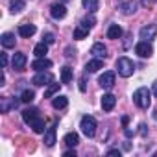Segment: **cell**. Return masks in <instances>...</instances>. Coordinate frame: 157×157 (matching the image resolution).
Masks as SVG:
<instances>
[{
    "label": "cell",
    "mask_w": 157,
    "mask_h": 157,
    "mask_svg": "<svg viewBox=\"0 0 157 157\" xmlns=\"http://www.w3.org/2000/svg\"><path fill=\"white\" fill-rule=\"evenodd\" d=\"M133 104L139 109H148L151 105V91L148 87H139L133 93Z\"/></svg>",
    "instance_id": "cell-1"
},
{
    "label": "cell",
    "mask_w": 157,
    "mask_h": 157,
    "mask_svg": "<svg viewBox=\"0 0 157 157\" xmlns=\"http://www.w3.org/2000/svg\"><path fill=\"white\" fill-rule=\"evenodd\" d=\"M117 72H118V76H122V78H129V76H133V72H135V63H133L129 57L122 56V57L117 59Z\"/></svg>",
    "instance_id": "cell-2"
},
{
    "label": "cell",
    "mask_w": 157,
    "mask_h": 157,
    "mask_svg": "<svg viewBox=\"0 0 157 157\" xmlns=\"http://www.w3.org/2000/svg\"><path fill=\"white\" fill-rule=\"evenodd\" d=\"M96 118L94 117H91V115H85V117H82V120H80V129H82V133L87 137V139H93L94 135H96Z\"/></svg>",
    "instance_id": "cell-3"
},
{
    "label": "cell",
    "mask_w": 157,
    "mask_h": 157,
    "mask_svg": "<svg viewBox=\"0 0 157 157\" xmlns=\"http://www.w3.org/2000/svg\"><path fill=\"white\" fill-rule=\"evenodd\" d=\"M52 82H54V76H52L50 72H44V70L37 72V74L32 78V83H33V85H37V87H44V85H50Z\"/></svg>",
    "instance_id": "cell-4"
},
{
    "label": "cell",
    "mask_w": 157,
    "mask_h": 157,
    "mask_svg": "<svg viewBox=\"0 0 157 157\" xmlns=\"http://www.w3.org/2000/svg\"><path fill=\"white\" fill-rule=\"evenodd\" d=\"M21 102H22L21 98L17 100V98H11V96H4L0 100V113H10L11 109H17Z\"/></svg>",
    "instance_id": "cell-5"
},
{
    "label": "cell",
    "mask_w": 157,
    "mask_h": 157,
    "mask_svg": "<svg viewBox=\"0 0 157 157\" xmlns=\"http://www.w3.org/2000/svg\"><path fill=\"white\" fill-rule=\"evenodd\" d=\"M115 72L113 70H105L102 76H100V80H98V83L104 87V89H107V91H111L113 87H115Z\"/></svg>",
    "instance_id": "cell-6"
},
{
    "label": "cell",
    "mask_w": 157,
    "mask_h": 157,
    "mask_svg": "<svg viewBox=\"0 0 157 157\" xmlns=\"http://www.w3.org/2000/svg\"><path fill=\"white\" fill-rule=\"evenodd\" d=\"M50 15H52V19H56V21L65 19V17H67V6H65V2H56V4H52V6H50Z\"/></svg>",
    "instance_id": "cell-7"
},
{
    "label": "cell",
    "mask_w": 157,
    "mask_h": 157,
    "mask_svg": "<svg viewBox=\"0 0 157 157\" xmlns=\"http://www.w3.org/2000/svg\"><path fill=\"white\" fill-rule=\"evenodd\" d=\"M135 54L139 56V57H151V54H153V48H151V44H150V41H140V43H137V46H135Z\"/></svg>",
    "instance_id": "cell-8"
},
{
    "label": "cell",
    "mask_w": 157,
    "mask_h": 157,
    "mask_svg": "<svg viewBox=\"0 0 157 157\" xmlns=\"http://www.w3.org/2000/svg\"><path fill=\"white\" fill-rule=\"evenodd\" d=\"M155 35H157V26L155 24H148V26H142L139 30V37L142 41H151V39H155Z\"/></svg>",
    "instance_id": "cell-9"
},
{
    "label": "cell",
    "mask_w": 157,
    "mask_h": 157,
    "mask_svg": "<svg viewBox=\"0 0 157 157\" xmlns=\"http://www.w3.org/2000/svg\"><path fill=\"white\" fill-rule=\"evenodd\" d=\"M26 61H28V57H26V54L24 52H17V54H13V59H11V67L15 68V70H24L26 68Z\"/></svg>",
    "instance_id": "cell-10"
},
{
    "label": "cell",
    "mask_w": 157,
    "mask_h": 157,
    "mask_svg": "<svg viewBox=\"0 0 157 157\" xmlns=\"http://www.w3.org/2000/svg\"><path fill=\"white\" fill-rule=\"evenodd\" d=\"M137 10H139L137 0H128V2L120 4V13L122 15H133V13H137Z\"/></svg>",
    "instance_id": "cell-11"
},
{
    "label": "cell",
    "mask_w": 157,
    "mask_h": 157,
    "mask_svg": "<svg viewBox=\"0 0 157 157\" xmlns=\"http://www.w3.org/2000/svg\"><path fill=\"white\" fill-rule=\"evenodd\" d=\"M115 105H117V96L115 94H111V93H107V94H104L102 96V109L104 111H113L115 109Z\"/></svg>",
    "instance_id": "cell-12"
},
{
    "label": "cell",
    "mask_w": 157,
    "mask_h": 157,
    "mask_svg": "<svg viewBox=\"0 0 157 157\" xmlns=\"http://www.w3.org/2000/svg\"><path fill=\"white\" fill-rule=\"evenodd\" d=\"M91 54H93L94 57L105 59V57H107V48H105V44H104V43H94V44H93V48H91Z\"/></svg>",
    "instance_id": "cell-13"
},
{
    "label": "cell",
    "mask_w": 157,
    "mask_h": 157,
    "mask_svg": "<svg viewBox=\"0 0 157 157\" xmlns=\"http://www.w3.org/2000/svg\"><path fill=\"white\" fill-rule=\"evenodd\" d=\"M50 67H52V61H50V59H46V57H37V59L32 63V68H33V70H37V72L46 70V68H50Z\"/></svg>",
    "instance_id": "cell-14"
},
{
    "label": "cell",
    "mask_w": 157,
    "mask_h": 157,
    "mask_svg": "<svg viewBox=\"0 0 157 157\" xmlns=\"http://www.w3.org/2000/svg\"><path fill=\"white\" fill-rule=\"evenodd\" d=\"M56 142H57V140H56V122H54V124L44 131V144H46L48 148H52Z\"/></svg>",
    "instance_id": "cell-15"
},
{
    "label": "cell",
    "mask_w": 157,
    "mask_h": 157,
    "mask_svg": "<svg viewBox=\"0 0 157 157\" xmlns=\"http://www.w3.org/2000/svg\"><path fill=\"white\" fill-rule=\"evenodd\" d=\"M35 32H37L35 24H21V26H19V35L24 37V39H30Z\"/></svg>",
    "instance_id": "cell-16"
},
{
    "label": "cell",
    "mask_w": 157,
    "mask_h": 157,
    "mask_svg": "<svg viewBox=\"0 0 157 157\" xmlns=\"http://www.w3.org/2000/svg\"><path fill=\"white\" fill-rule=\"evenodd\" d=\"M63 142L68 146V148H76L78 144H80V135H78L76 131H70L63 137Z\"/></svg>",
    "instance_id": "cell-17"
},
{
    "label": "cell",
    "mask_w": 157,
    "mask_h": 157,
    "mask_svg": "<svg viewBox=\"0 0 157 157\" xmlns=\"http://www.w3.org/2000/svg\"><path fill=\"white\" fill-rule=\"evenodd\" d=\"M0 43H2V46H4V48H13V46H15V43H17L15 33H11V32L2 33V37H0Z\"/></svg>",
    "instance_id": "cell-18"
},
{
    "label": "cell",
    "mask_w": 157,
    "mask_h": 157,
    "mask_svg": "<svg viewBox=\"0 0 157 157\" xmlns=\"http://www.w3.org/2000/svg\"><path fill=\"white\" fill-rule=\"evenodd\" d=\"M124 35V30H122V26H118V24H111L109 28H107V39H120Z\"/></svg>",
    "instance_id": "cell-19"
},
{
    "label": "cell",
    "mask_w": 157,
    "mask_h": 157,
    "mask_svg": "<svg viewBox=\"0 0 157 157\" xmlns=\"http://www.w3.org/2000/svg\"><path fill=\"white\" fill-rule=\"evenodd\" d=\"M100 68H104V59H100V57H94V59L87 61V65H85V70L87 72H96Z\"/></svg>",
    "instance_id": "cell-20"
},
{
    "label": "cell",
    "mask_w": 157,
    "mask_h": 157,
    "mask_svg": "<svg viewBox=\"0 0 157 157\" xmlns=\"http://www.w3.org/2000/svg\"><path fill=\"white\" fill-rule=\"evenodd\" d=\"M37 117H39V109H37V107H28V109L22 111V120H24L26 124H30V122L35 120Z\"/></svg>",
    "instance_id": "cell-21"
},
{
    "label": "cell",
    "mask_w": 157,
    "mask_h": 157,
    "mask_svg": "<svg viewBox=\"0 0 157 157\" xmlns=\"http://www.w3.org/2000/svg\"><path fill=\"white\" fill-rule=\"evenodd\" d=\"M30 128H32L35 133H44V131H46V122H44L41 117H37L35 120L30 122Z\"/></svg>",
    "instance_id": "cell-22"
},
{
    "label": "cell",
    "mask_w": 157,
    "mask_h": 157,
    "mask_svg": "<svg viewBox=\"0 0 157 157\" xmlns=\"http://www.w3.org/2000/svg\"><path fill=\"white\" fill-rule=\"evenodd\" d=\"M67 105H68V98L63 96V94H57V96L52 100V107H54V109H65Z\"/></svg>",
    "instance_id": "cell-23"
},
{
    "label": "cell",
    "mask_w": 157,
    "mask_h": 157,
    "mask_svg": "<svg viewBox=\"0 0 157 157\" xmlns=\"http://www.w3.org/2000/svg\"><path fill=\"white\" fill-rule=\"evenodd\" d=\"M82 4L89 13H96L100 10V0H82Z\"/></svg>",
    "instance_id": "cell-24"
},
{
    "label": "cell",
    "mask_w": 157,
    "mask_h": 157,
    "mask_svg": "<svg viewBox=\"0 0 157 157\" xmlns=\"http://www.w3.org/2000/svg\"><path fill=\"white\" fill-rule=\"evenodd\" d=\"M94 24H96V19L93 17V13H91V15H87V17H83V19L80 21V26H82V28H85L87 32H91V30L94 28Z\"/></svg>",
    "instance_id": "cell-25"
},
{
    "label": "cell",
    "mask_w": 157,
    "mask_h": 157,
    "mask_svg": "<svg viewBox=\"0 0 157 157\" xmlns=\"http://www.w3.org/2000/svg\"><path fill=\"white\" fill-rule=\"evenodd\" d=\"M33 54H35V57H46V54H48V44H46L44 41L37 43L35 48H33Z\"/></svg>",
    "instance_id": "cell-26"
},
{
    "label": "cell",
    "mask_w": 157,
    "mask_h": 157,
    "mask_svg": "<svg viewBox=\"0 0 157 157\" xmlns=\"http://www.w3.org/2000/svg\"><path fill=\"white\" fill-rule=\"evenodd\" d=\"M24 8H26L24 0H10V11H11L13 15H15V13H21Z\"/></svg>",
    "instance_id": "cell-27"
},
{
    "label": "cell",
    "mask_w": 157,
    "mask_h": 157,
    "mask_svg": "<svg viewBox=\"0 0 157 157\" xmlns=\"http://www.w3.org/2000/svg\"><path fill=\"white\" fill-rule=\"evenodd\" d=\"M70 82H72V68L63 67L61 68V83H70Z\"/></svg>",
    "instance_id": "cell-28"
},
{
    "label": "cell",
    "mask_w": 157,
    "mask_h": 157,
    "mask_svg": "<svg viewBox=\"0 0 157 157\" xmlns=\"http://www.w3.org/2000/svg\"><path fill=\"white\" fill-rule=\"evenodd\" d=\"M33 98H35V93H33L32 89H24V91H22V94H21V100H22L24 104H32V102H33Z\"/></svg>",
    "instance_id": "cell-29"
},
{
    "label": "cell",
    "mask_w": 157,
    "mask_h": 157,
    "mask_svg": "<svg viewBox=\"0 0 157 157\" xmlns=\"http://www.w3.org/2000/svg\"><path fill=\"white\" fill-rule=\"evenodd\" d=\"M59 87H61V83H50L48 89L44 91V98H52V96L59 91Z\"/></svg>",
    "instance_id": "cell-30"
},
{
    "label": "cell",
    "mask_w": 157,
    "mask_h": 157,
    "mask_svg": "<svg viewBox=\"0 0 157 157\" xmlns=\"http://www.w3.org/2000/svg\"><path fill=\"white\" fill-rule=\"evenodd\" d=\"M87 35H89V32H87L85 28H82L80 24L76 26V30H74V39H78V41H80V39H85Z\"/></svg>",
    "instance_id": "cell-31"
},
{
    "label": "cell",
    "mask_w": 157,
    "mask_h": 157,
    "mask_svg": "<svg viewBox=\"0 0 157 157\" xmlns=\"http://www.w3.org/2000/svg\"><path fill=\"white\" fill-rule=\"evenodd\" d=\"M43 39H44L46 44H54V43H56V37H54V33H50V32H46V33L43 35Z\"/></svg>",
    "instance_id": "cell-32"
},
{
    "label": "cell",
    "mask_w": 157,
    "mask_h": 157,
    "mask_svg": "<svg viewBox=\"0 0 157 157\" xmlns=\"http://www.w3.org/2000/svg\"><path fill=\"white\" fill-rule=\"evenodd\" d=\"M2 68H8V56H6V52H2Z\"/></svg>",
    "instance_id": "cell-33"
},
{
    "label": "cell",
    "mask_w": 157,
    "mask_h": 157,
    "mask_svg": "<svg viewBox=\"0 0 157 157\" xmlns=\"http://www.w3.org/2000/svg\"><path fill=\"white\" fill-rule=\"evenodd\" d=\"M139 128H140V135H142V137H146V133H148V129H146V124H140Z\"/></svg>",
    "instance_id": "cell-34"
},
{
    "label": "cell",
    "mask_w": 157,
    "mask_h": 157,
    "mask_svg": "<svg viewBox=\"0 0 157 157\" xmlns=\"http://www.w3.org/2000/svg\"><path fill=\"white\" fill-rule=\"evenodd\" d=\"M63 155H65V157H76V151H74V150H67Z\"/></svg>",
    "instance_id": "cell-35"
},
{
    "label": "cell",
    "mask_w": 157,
    "mask_h": 157,
    "mask_svg": "<svg viewBox=\"0 0 157 157\" xmlns=\"http://www.w3.org/2000/svg\"><path fill=\"white\" fill-rule=\"evenodd\" d=\"M155 2H157V0H142V6H151Z\"/></svg>",
    "instance_id": "cell-36"
},
{
    "label": "cell",
    "mask_w": 157,
    "mask_h": 157,
    "mask_svg": "<svg viewBox=\"0 0 157 157\" xmlns=\"http://www.w3.org/2000/svg\"><path fill=\"white\" fill-rule=\"evenodd\" d=\"M107 155H118V157H120V150H109Z\"/></svg>",
    "instance_id": "cell-37"
},
{
    "label": "cell",
    "mask_w": 157,
    "mask_h": 157,
    "mask_svg": "<svg viewBox=\"0 0 157 157\" xmlns=\"http://www.w3.org/2000/svg\"><path fill=\"white\" fill-rule=\"evenodd\" d=\"M124 133H126V137H133V131H131V129H129L128 126H126V129H124Z\"/></svg>",
    "instance_id": "cell-38"
},
{
    "label": "cell",
    "mask_w": 157,
    "mask_h": 157,
    "mask_svg": "<svg viewBox=\"0 0 157 157\" xmlns=\"http://www.w3.org/2000/svg\"><path fill=\"white\" fill-rule=\"evenodd\" d=\"M151 93L157 96V80H155V82H153V85H151Z\"/></svg>",
    "instance_id": "cell-39"
},
{
    "label": "cell",
    "mask_w": 157,
    "mask_h": 157,
    "mask_svg": "<svg viewBox=\"0 0 157 157\" xmlns=\"http://www.w3.org/2000/svg\"><path fill=\"white\" fill-rule=\"evenodd\" d=\"M80 91H82V93L85 91V80H80Z\"/></svg>",
    "instance_id": "cell-40"
},
{
    "label": "cell",
    "mask_w": 157,
    "mask_h": 157,
    "mask_svg": "<svg viewBox=\"0 0 157 157\" xmlns=\"http://www.w3.org/2000/svg\"><path fill=\"white\" fill-rule=\"evenodd\" d=\"M65 52H67V54H65V56H67V57H72V56H74V54H76V52H74V54H72V50H70V48H67V50H65Z\"/></svg>",
    "instance_id": "cell-41"
},
{
    "label": "cell",
    "mask_w": 157,
    "mask_h": 157,
    "mask_svg": "<svg viewBox=\"0 0 157 157\" xmlns=\"http://www.w3.org/2000/svg\"><path fill=\"white\" fill-rule=\"evenodd\" d=\"M128 122H129V118H128V117H122V124H124V128L128 126Z\"/></svg>",
    "instance_id": "cell-42"
},
{
    "label": "cell",
    "mask_w": 157,
    "mask_h": 157,
    "mask_svg": "<svg viewBox=\"0 0 157 157\" xmlns=\"http://www.w3.org/2000/svg\"><path fill=\"white\" fill-rule=\"evenodd\" d=\"M61 2H68V0H61Z\"/></svg>",
    "instance_id": "cell-43"
}]
</instances>
